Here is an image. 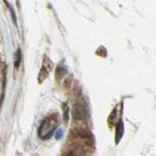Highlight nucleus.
<instances>
[{"mask_svg": "<svg viewBox=\"0 0 156 156\" xmlns=\"http://www.w3.org/2000/svg\"><path fill=\"white\" fill-rule=\"evenodd\" d=\"M123 132H124V127H123V123L122 121H119V123L117 124V128H116V143L118 144L119 140H121L122 136H123Z\"/></svg>", "mask_w": 156, "mask_h": 156, "instance_id": "nucleus-3", "label": "nucleus"}, {"mask_svg": "<svg viewBox=\"0 0 156 156\" xmlns=\"http://www.w3.org/2000/svg\"><path fill=\"white\" fill-rule=\"evenodd\" d=\"M61 136H62V131H58V136H57V138H58V139H60Z\"/></svg>", "mask_w": 156, "mask_h": 156, "instance_id": "nucleus-6", "label": "nucleus"}, {"mask_svg": "<svg viewBox=\"0 0 156 156\" xmlns=\"http://www.w3.org/2000/svg\"><path fill=\"white\" fill-rule=\"evenodd\" d=\"M71 113L75 120H84L87 117V107L82 102H75L72 107Z\"/></svg>", "mask_w": 156, "mask_h": 156, "instance_id": "nucleus-2", "label": "nucleus"}, {"mask_svg": "<svg viewBox=\"0 0 156 156\" xmlns=\"http://www.w3.org/2000/svg\"><path fill=\"white\" fill-rule=\"evenodd\" d=\"M21 60H22V51L21 49H18V51L16 53V55H15V66L17 68L20 66V63H21Z\"/></svg>", "mask_w": 156, "mask_h": 156, "instance_id": "nucleus-4", "label": "nucleus"}, {"mask_svg": "<svg viewBox=\"0 0 156 156\" xmlns=\"http://www.w3.org/2000/svg\"><path fill=\"white\" fill-rule=\"evenodd\" d=\"M5 1V3H6V5H7V7L9 8V10L11 11V15H12V20H13V23H14V24L15 26H17V21H16V16H15V13H14V11H13V9H12V7L10 6V5L8 4V2H7V0H4Z\"/></svg>", "mask_w": 156, "mask_h": 156, "instance_id": "nucleus-5", "label": "nucleus"}, {"mask_svg": "<svg viewBox=\"0 0 156 156\" xmlns=\"http://www.w3.org/2000/svg\"><path fill=\"white\" fill-rule=\"evenodd\" d=\"M57 128V123L54 118L44 119L38 129V136L42 140L50 139Z\"/></svg>", "mask_w": 156, "mask_h": 156, "instance_id": "nucleus-1", "label": "nucleus"}]
</instances>
